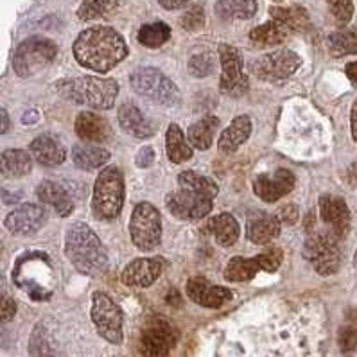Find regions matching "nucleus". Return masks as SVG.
<instances>
[{
    "instance_id": "5",
    "label": "nucleus",
    "mask_w": 357,
    "mask_h": 357,
    "mask_svg": "<svg viewBox=\"0 0 357 357\" xmlns=\"http://www.w3.org/2000/svg\"><path fill=\"white\" fill-rule=\"evenodd\" d=\"M124 176L122 171L115 165L102 169L93 183L92 212L101 221H114L119 218L124 206Z\"/></svg>"
},
{
    "instance_id": "31",
    "label": "nucleus",
    "mask_w": 357,
    "mask_h": 357,
    "mask_svg": "<svg viewBox=\"0 0 357 357\" xmlns=\"http://www.w3.org/2000/svg\"><path fill=\"white\" fill-rule=\"evenodd\" d=\"M287 34H289V29L284 24H280L277 20H271L250 31V42L255 47H261L262 49V47L278 45V43L286 42Z\"/></svg>"
},
{
    "instance_id": "38",
    "label": "nucleus",
    "mask_w": 357,
    "mask_h": 357,
    "mask_svg": "<svg viewBox=\"0 0 357 357\" xmlns=\"http://www.w3.org/2000/svg\"><path fill=\"white\" fill-rule=\"evenodd\" d=\"M178 185L183 187V189H192L198 190V192L206 194V196H212L215 198L219 192V187L212 178H206L198 174L196 171H183L180 172L178 176Z\"/></svg>"
},
{
    "instance_id": "24",
    "label": "nucleus",
    "mask_w": 357,
    "mask_h": 357,
    "mask_svg": "<svg viewBox=\"0 0 357 357\" xmlns=\"http://www.w3.org/2000/svg\"><path fill=\"white\" fill-rule=\"evenodd\" d=\"M117 119L122 130L135 139H149L155 135V124L131 102H126L119 108Z\"/></svg>"
},
{
    "instance_id": "35",
    "label": "nucleus",
    "mask_w": 357,
    "mask_h": 357,
    "mask_svg": "<svg viewBox=\"0 0 357 357\" xmlns=\"http://www.w3.org/2000/svg\"><path fill=\"white\" fill-rule=\"evenodd\" d=\"M327 47L334 58L357 54V29L334 31L327 38Z\"/></svg>"
},
{
    "instance_id": "47",
    "label": "nucleus",
    "mask_w": 357,
    "mask_h": 357,
    "mask_svg": "<svg viewBox=\"0 0 357 357\" xmlns=\"http://www.w3.org/2000/svg\"><path fill=\"white\" fill-rule=\"evenodd\" d=\"M190 0H158V4L164 9H169V11H176V9L185 8Z\"/></svg>"
},
{
    "instance_id": "39",
    "label": "nucleus",
    "mask_w": 357,
    "mask_h": 357,
    "mask_svg": "<svg viewBox=\"0 0 357 357\" xmlns=\"http://www.w3.org/2000/svg\"><path fill=\"white\" fill-rule=\"evenodd\" d=\"M337 344L343 354L354 352L357 349V311H350L347 316V324L337 334Z\"/></svg>"
},
{
    "instance_id": "48",
    "label": "nucleus",
    "mask_w": 357,
    "mask_h": 357,
    "mask_svg": "<svg viewBox=\"0 0 357 357\" xmlns=\"http://www.w3.org/2000/svg\"><path fill=\"white\" fill-rule=\"evenodd\" d=\"M344 180H347V183H349L350 187H354V189H356L357 187V158L354 160L352 164L349 165V169H347V172H344Z\"/></svg>"
},
{
    "instance_id": "8",
    "label": "nucleus",
    "mask_w": 357,
    "mask_h": 357,
    "mask_svg": "<svg viewBox=\"0 0 357 357\" xmlns=\"http://www.w3.org/2000/svg\"><path fill=\"white\" fill-rule=\"evenodd\" d=\"M58 54L56 42L43 36H31L17 47L13 54V68L20 77H31L52 63Z\"/></svg>"
},
{
    "instance_id": "29",
    "label": "nucleus",
    "mask_w": 357,
    "mask_h": 357,
    "mask_svg": "<svg viewBox=\"0 0 357 357\" xmlns=\"http://www.w3.org/2000/svg\"><path fill=\"white\" fill-rule=\"evenodd\" d=\"M218 128L219 119L215 117V115H205V117L199 119L198 122L190 124L189 131H187L190 146L199 149V151H206V149L212 146L214 133L218 131Z\"/></svg>"
},
{
    "instance_id": "19",
    "label": "nucleus",
    "mask_w": 357,
    "mask_h": 357,
    "mask_svg": "<svg viewBox=\"0 0 357 357\" xmlns=\"http://www.w3.org/2000/svg\"><path fill=\"white\" fill-rule=\"evenodd\" d=\"M187 296L198 305L206 309H219L231 300V291L223 286H215L205 277H192L187 282Z\"/></svg>"
},
{
    "instance_id": "22",
    "label": "nucleus",
    "mask_w": 357,
    "mask_h": 357,
    "mask_svg": "<svg viewBox=\"0 0 357 357\" xmlns=\"http://www.w3.org/2000/svg\"><path fill=\"white\" fill-rule=\"evenodd\" d=\"M29 149L33 158L45 167H58L67 160V147L54 135H40L31 142Z\"/></svg>"
},
{
    "instance_id": "50",
    "label": "nucleus",
    "mask_w": 357,
    "mask_h": 357,
    "mask_svg": "<svg viewBox=\"0 0 357 357\" xmlns=\"http://www.w3.org/2000/svg\"><path fill=\"white\" fill-rule=\"evenodd\" d=\"M344 74H347V77H349L352 83L357 84V61H350V63H347V67H344Z\"/></svg>"
},
{
    "instance_id": "32",
    "label": "nucleus",
    "mask_w": 357,
    "mask_h": 357,
    "mask_svg": "<svg viewBox=\"0 0 357 357\" xmlns=\"http://www.w3.org/2000/svg\"><path fill=\"white\" fill-rule=\"evenodd\" d=\"M74 165L81 171H96L109 160V153L97 146H74L72 147Z\"/></svg>"
},
{
    "instance_id": "52",
    "label": "nucleus",
    "mask_w": 357,
    "mask_h": 357,
    "mask_svg": "<svg viewBox=\"0 0 357 357\" xmlns=\"http://www.w3.org/2000/svg\"><path fill=\"white\" fill-rule=\"evenodd\" d=\"M0 115H2V135H6L9 131V128H11V122H9V115L6 112V108H2Z\"/></svg>"
},
{
    "instance_id": "23",
    "label": "nucleus",
    "mask_w": 357,
    "mask_h": 357,
    "mask_svg": "<svg viewBox=\"0 0 357 357\" xmlns=\"http://www.w3.org/2000/svg\"><path fill=\"white\" fill-rule=\"evenodd\" d=\"M76 135L86 144H105L112 137V128L101 115L81 112L76 119Z\"/></svg>"
},
{
    "instance_id": "25",
    "label": "nucleus",
    "mask_w": 357,
    "mask_h": 357,
    "mask_svg": "<svg viewBox=\"0 0 357 357\" xmlns=\"http://www.w3.org/2000/svg\"><path fill=\"white\" fill-rule=\"evenodd\" d=\"M36 196H38L42 203L52 206L59 218H67L74 211V199H72V196L63 185H59L56 181L43 180L36 187Z\"/></svg>"
},
{
    "instance_id": "51",
    "label": "nucleus",
    "mask_w": 357,
    "mask_h": 357,
    "mask_svg": "<svg viewBox=\"0 0 357 357\" xmlns=\"http://www.w3.org/2000/svg\"><path fill=\"white\" fill-rule=\"evenodd\" d=\"M20 198H22V192L9 194L8 190H4V192H2V202H4V205H13V203H17Z\"/></svg>"
},
{
    "instance_id": "49",
    "label": "nucleus",
    "mask_w": 357,
    "mask_h": 357,
    "mask_svg": "<svg viewBox=\"0 0 357 357\" xmlns=\"http://www.w3.org/2000/svg\"><path fill=\"white\" fill-rule=\"evenodd\" d=\"M350 131H352V139L357 142V99L350 109Z\"/></svg>"
},
{
    "instance_id": "10",
    "label": "nucleus",
    "mask_w": 357,
    "mask_h": 357,
    "mask_svg": "<svg viewBox=\"0 0 357 357\" xmlns=\"http://www.w3.org/2000/svg\"><path fill=\"white\" fill-rule=\"evenodd\" d=\"M90 314H92L93 325H96L102 340L112 344L122 343V340H124V332H122L124 314H122L121 307L114 302V298H109L108 294L102 293V291L93 293Z\"/></svg>"
},
{
    "instance_id": "15",
    "label": "nucleus",
    "mask_w": 357,
    "mask_h": 357,
    "mask_svg": "<svg viewBox=\"0 0 357 357\" xmlns=\"http://www.w3.org/2000/svg\"><path fill=\"white\" fill-rule=\"evenodd\" d=\"M165 206L174 218L181 219V221H196V219L206 218L211 214L214 198L198 192V190L180 187V190L167 194Z\"/></svg>"
},
{
    "instance_id": "6",
    "label": "nucleus",
    "mask_w": 357,
    "mask_h": 357,
    "mask_svg": "<svg viewBox=\"0 0 357 357\" xmlns=\"http://www.w3.org/2000/svg\"><path fill=\"white\" fill-rule=\"evenodd\" d=\"M130 83L135 92L155 105L167 106V108L180 105L181 93L176 83L156 68L144 67L135 70L130 77Z\"/></svg>"
},
{
    "instance_id": "16",
    "label": "nucleus",
    "mask_w": 357,
    "mask_h": 357,
    "mask_svg": "<svg viewBox=\"0 0 357 357\" xmlns=\"http://www.w3.org/2000/svg\"><path fill=\"white\" fill-rule=\"evenodd\" d=\"M294 174L289 169H277L273 174L262 172L253 180V192L266 203H275L289 194L294 187Z\"/></svg>"
},
{
    "instance_id": "43",
    "label": "nucleus",
    "mask_w": 357,
    "mask_h": 357,
    "mask_svg": "<svg viewBox=\"0 0 357 357\" xmlns=\"http://www.w3.org/2000/svg\"><path fill=\"white\" fill-rule=\"evenodd\" d=\"M29 350L33 356H45V354H52L51 343H49V337H47V331L42 327V325H36V328L33 331Z\"/></svg>"
},
{
    "instance_id": "37",
    "label": "nucleus",
    "mask_w": 357,
    "mask_h": 357,
    "mask_svg": "<svg viewBox=\"0 0 357 357\" xmlns=\"http://www.w3.org/2000/svg\"><path fill=\"white\" fill-rule=\"evenodd\" d=\"M137 38L147 49H156V47H162L164 43L169 42V38H171V27L164 24V22L146 24V26L140 27Z\"/></svg>"
},
{
    "instance_id": "18",
    "label": "nucleus",
    "mask_w": 357,
    "mask_h": 357,
    "mask_svg": "<svg viewBox=\"0 0 357 357\" xmlns=\"http://www.w3.org/2000/svg\"><path fill=\"white\" fill-rule=\"evenodd\" d=\"M47 211L36 203H24L4 219V227L13 236H31L47 223Z\"/></svg>"
},
{
    "instance_id": "53",
    "label": "nucleus",
    "mask_w": 357,
    "mask_h": 357,
    "mask_svg": "<svg viewBox=\"0 0 357 357\" xmlns=\"http://www.w3.org/2000/svg\"><path fill=\"white\" fill-rule=\"evenodd\" d=\"M38 121V114L34 112V109H31V112H27V114H24V117H22V122L24 124H33V122Z\"/></svg>"
},
{
    "instance_id": "54",
    "label": "nucleus",
    "mask_w": 357,
    "mask_h": 357,
    "mask_svg": "<svg viewBox=\"0 0 357 357\" xmlns=\"http://www.w3.org/2000/svg\"><path fill=\"white\" fill-rule=\"evenodd\" d=\"M356 266H357V252H356Z\"/></svg>"
},
{
    "instance_id": "21",
    "label": "nucleus",
    "mask_w": 357,
    "mask_h": 357,
    "mask_svg": "<svg viewBox=\"0 0 357 357\" xmlns=\"http://www.w3.org/2000/svg\"><path fill=\"white\" fill-rule=\"evenodd\" d=\"M282 221L277 214H268V212L255 211L250 212L248 221H246V236L253 244H269L271 241L280 236Z\"/></svg>"
},
{
    "instance_id": "40",
    "label": "nucleus",
    "mask_w": 357,
    "mask_h": 357,
    "mask_svg": "<svg viewBox=\"0 0 357 357\" xmlns=\"http://www.w3.org/2000/svg\"><path fill=\"white\" fill-rule=\"evenodd\" d=\"M327 6L331 9L334 20L340 26H347L354 17V0H327Z\"/></svg>"
},
{
    "instance_id": "1",
    "label": "nucleus",
    "mask_w": 357,
    "mask_h": 357,
    "mask_svg": "<svg viewBox=\"0 0 357 357\" xmlns=\"http://www.w3.org/2000/svg\"><path fill=\"white\" fill-rule=\"evenodd\" d=\"M72 51L81 67L105 74L126 58L128 45L115 29L96 26L79 33Z\"/></svg>"
},
{
    "instance_id": "30",
    "label": "nucleus",
    "mask_w": 357,
    "mask_h": 357,
    "mask_svg": "<svg viewBox=\"0 0 357 357\" xmlns=\"http://www.w3.org/2000/svg\"><path fill=\"white\" fill-rule=\"evenodd\" d=\"M165 149L172 164H181L192 158V146L185 140V135L178 124H171L165 133Z\"/></svg>"
},
{
    "instance_id": "41",
    "label": "nucleus",
    "mask_w": 357,
    "mask_h": 357,
    "mask_svg": "<svg viewBox=\"0 0 357 357\" xmlns=\"http://www.w3.org/2000/svg\"><path fill=\"white\" fill-rule=\"evenodd\" d=\"M180 26L189 33H196L205 26V9L202 6H192L180 17Z\"/></svg>"
},
{
    "instance_id": "20",
    "label": "nucleus",
    "mask_w": 357,
    "mask_h": 357,
    "mask_svg": "<svg viewBox=\"0 0 357 357\" xmlns=\"http://www.w3.org/2000/svg\"><path fill=\"white\" fill-rule=\"evenodd\" d=\"M164 271L162 259H135L124 268L121 280L128 287H149L153 286Z\"/></svg>"
},
{
    "instance_id": "45",
    "label": "nucleus",
    "mask_w": 357,
    "mask_h": 357,
    "mask_svg": "<svg viewBox=\"0 0 357 357\" xmlns=\"http://www.w3.org/2000/svg\"><path fill=\"white\" fill-rule=\"evenodd\" d=\"M155 162V149L151 146H144L139 153H137V165L140 169L151 167Z\"/></svg>"
},
{
    "instance_id": "42",
    "label": "nucleus",
    "mask_w": 357,
    "mask_h": 357,
    "mask_svg": "<svg viewBox=\"0 0 357 357\" xmlns=\"http://www.w3.org/2000/svg\"><path fill=\"white\" fill-rule=\"evenodd\" d=\"M214 58H212V54H208V52L192 56L189 61V72L194 77L211 76L212 72H214Z\"/></svg>"
},
{
    "instance_id": "11",
    "label": "nucleus",
    "mask_w": 357,
    "mask_h": 357,
    "mask_svg": "<svg viewBox=\"0 0 357 357\" xmlns=\"http://www.w3.org/2000/svg\"><path fill=\"white\" fill-rule=\"evenodd\" d=\"M302 65V58L291 49H278L250 61V74L268 83H278L291 77Z\"/></svg>"
},
{
    "instance_id": "12",
    "label": "nucleus",
    "mask_w": 357,
    "mask_h": 357,
    "mask_svg": "<svg viewBox=\"0 0 357 357\" xmlns=\"http://www.w3.org/2000/svg\"><path fill=\"white\" fill-rule=\"evenodd\" d=\"M180 340V332L165 316H153L147 319L140 334V354L142 356H169Z\"/></svg>"
},
{
    "instance_id": "28",
    "label": "nucleus",
    "mask_w": 357,
    "mask_h": 357,
    "mask_svg": "<svg viewBox=\"0 0 357 357\" xmlns=\"http://www.w3.org/2000/svg\"><path fill=\"white\" fill-rule=\"evenodd\" d=\"M208 230L212 231L215 243L219 246H223V248L234 246L241 236V227L237 223V219L231 214H228V212H223V214L211 218V221H208Z\"/></svg>"
},
{
    "instance_id": "27",
    "label": "nucleus",
    "mask_w": 357,
    "mask_h": 357,
    "mask_svg": "<svg viewBox=\"0 0 357 357\" xmlns=\"http://www.w3.org/2000/svg\"><path fill=\"white\" fill-rule=\"evenodd\" d=\"M269 17L284 24L287 29L294 31V33H307L312 29L311 17L302 6H287V8L273 6V8H269Z\"/></svg>"
},
{
    "instance_id": "46",
    "label": "nucleus",
    "mask_w": 357,
    "mask_h": 357,
    "mask_svg": "<svg viewBox=\"0 0 357 357\" xmlns=\"http://www.w3.org/2000/svg\"><path fill=\"white\" fill-rule=\"evenodd\" d=\"M15 312H17V303H15L13 298L9 296H2V321H9L13 319Z\"/></svg>"
},
{
    "instance_id": "4",
    "label": "nucleus",
    "mask_w": 357,
    "mask_h": 357,
    "mask_svg": "<svg viewBox=\"0 0 357 357\" xmlns=\"http://www.w3.org/2000/svg\"><path fill=\"white\" fill-rule=\"evenodd\" d=\"M15 286L27 291L33 300H49L54 286V268L51 259L42 252L22 255L13 269Z\"/></svg>"
},
{
    "instance_id": "7",
    "label": "nucleus",
    "mask_w": 357,
    "mask_h": 357,
    "mask_svg": "<svg viewBox=\"0 0 357 357\" xmlns=\"http://www.w3.org/2000/svg\"><path fill=\"white\" fill-rule=\"evenodd\" d=\"M341 239L328 231H314L303 244V257L321 277L337 273L341 266Z\"/></svg>"
},
{
    "instance_id": "2",
    "label": "nucleus",
    "mask_w": 357,
    "mask_h": 357,
    "mask_svg": "<svg viewBox=\"0 0 357 357\" xmlns=\"http://www.w3.org/2000/svg\"><path fill=\"white\" fill-rule=\"evenodd\" d=\"M65 255L83 275L99 277L108 269V253L86 223L76 221L65 231Z\"/></svg>"
},
{
    "instance_id": "36",
    "label": "nucleus",
    "mask_w": 357,
    "mask_h": 357,
    "mask_svg": "<svg viewBox=\"0 0 357 357\" xmlns=\"http://www.w3.org/2000/svg\"><path fill=\"white\" fill-rule=\"evenodd\" d=\"M122 0H83L77 9L79 20H96V18H109L121 8Z\"/></svg>"
},
{
    "instance_id": "34",
    "label": "nucleus",
    "mask_w": 357,
    "mask_h": 357,
    "mask_svg": "<svg viewBox=\"0 0 357 357\" xmlns=\"http://www.w3.org/2000/svg\"><path fill=\"white\" fill-rule=\"evenodd\" d=\"M33 171V155L24 149H8L2 153V174L26 176Z\"/></svg>"
},
{
    "instance_id": "9",
    "label": "nucleus",
    "mask_w": 357,
    "mask_h": 357,
    "mask_svg": "<svg viewBox=\"0 0 357 357\" xmlns=\"http://www.w3.org/2000/svg\"><path fill=\"white\" fill-rule=\"evenodd\" d=\"M130 236L142 252H153L162 243V219L151 203H139L130 219Z\"/></svg>"
},
{
    "instance_id": "44",
    "label": "nucleus",
    "mask_w": 357,
    "mask_h": 357,
    "mask_svg": "<svg viewBox=\"0 0 357 357\" xmlns=\"http://www.w3.org/2000/svg\"><path fill=\"white\" fill-rule=\"evenodd\" d=\"M277 218L280 219L282 225H287V227L298 223V219H300L298 206L294 205V203H286V205L280 206V208L277 211Z\"/></svg>"
},
{
    "instance_id": "33",
    "label": "nucleus",
    "mask_w": 357,
    "mask_h": 357,
    "mask_svg": "<svg viewBox=\"0 0 357 357\" xmlns=\"http://www.w3.org/2000/svg\"><path fill=\"white\" fill-rule=\"evenodd\" d=\"M257 9V0H219L215 15L223 20H248L255 17Z\"/></svg>"
},
{
    "instance_id": "26",
    "label": "nucleus",
    "mask_w": 357,
    "mask_h": 357,
    "mask_svg": "<svg viewBox=\"0 0 357 357\" xmlns=\"http://www.w3.org/2000/svg\"><path fill=\"white\" fill-rule=\"evenodd\" d=\"M250 135H252V119L248 115H237L219 137V151L225 153V155L236 153L250 139Z\"/></svg>"
},
{
    "instance_id": "17",
    "label": "nucleus",
    "mask_w": 357,
    "mask_h": 357,
    "mask_svg": "<svg viewBox=\"0 0 357 357\" xmlns=\"http://www.w3.org/2000/svg\"><path fill=\"white\" fill-rule=\"evenodd\" d=\"M319 215H321V221L328 227V230L334 234V236L340 237L341 241L349 236L350 231V211L349 205L340 196H334V194H324L319 196Z\"/></svg>"
},
{
    "instance_id": "13",
    "label": "nucleus",
    "mask_w": 357,
    "mask_h": 357,
    "mask_svg": "<svg viewBox=\"0 0 357 357\" xmlns=\"http://www.w3.org/2000/svg\"><path fill=\"white\" fill-rule=\"evenodd\" d=\"M243 52L234 45H219V61H221V81L219 89L225 96L243 97L248 92L250 81L243 72Z\"/></svg>"
},
{
    "instance_id": "14",
    "label": "nucleus",
    "mask_w": 357,
    "mask_h": 357,
    "mask_svg": "<svg viewBox=\"0 0 357 357\" xmlns=\"http://www.w3.org/2000/svg\"><path fill=\"white\" fill-rule=\"evenodd\" d=\"M282 264V250L268 248L266 252L244 259V257H234L225 268V278L228 282H248L255 277L259 271L275 273Z\"/></svg>"
},
{
    "instance_id": "3",
    "label": "nucleus",
    "mask_w": 357,
    "mask_h": 357,
    "mask_svg": "<svg viewBox=\"0 0 357 357\" xmlns=\"http://www.w3.org/2000/svg\"><path fill=\"white\" fill-rule=\"evenodd\" d=\"M54 89L65 101L90 106L93 109H109L119 96L117 81L99 76L59 79L56 81Z\"/></svg>"
}]
</instances>
